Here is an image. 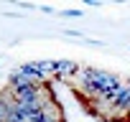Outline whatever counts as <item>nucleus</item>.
Here are the masks:
<instances>
[{
  "mask_svg": "<svg viewBox=\"0 0 130 122\" xmlns=\"http://www.w3.org/2000/svg\"><path fill=\"white\" fill-rule=\"evenodd\" d=\"M115 107H117V109H127V107H130V87H122V89H120V94H117V99H115Z\"/></svg>",
  "mask_w": 130,
  "mask_h": 122,
  "instance_id": "f03ea898",
  "label": "nucleus"
},
{
  "mask_svg": "<svg viewBox=\"0 0 130 122\" xmlns=\"http://www.w3.org/2000/svg\"><path fill=\"white\" fill-rule=\"evenodd\" d=\"M51 71L56 76H69V74H77L79 66L74 61H69V58H61V61H51Z\"/></svg>",
  "mask_w": 130,
  "mask_h": 122,
  "instance_id": "f257e3e1",
  "label": "nucleus"
}]
</instances>
